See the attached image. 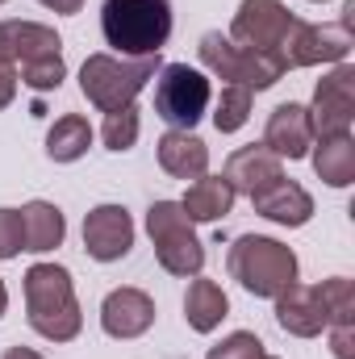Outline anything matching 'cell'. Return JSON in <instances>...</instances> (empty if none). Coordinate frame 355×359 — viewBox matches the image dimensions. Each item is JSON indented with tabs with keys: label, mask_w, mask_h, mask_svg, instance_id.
<instances>
[{
	"label": "cell",
	"mask_w": 355,
	"mask_h": 359,
	"mask_svg": "<svg viewBox=\"0 0 355 359\" xmlns=\"http://www.w3.org/2000/svg\"><path fill=\"white\" fill-rule=\"evenodd\" d=\"M322 297H326L330 326H339V322H355V284L351 280H343V276L322 280Z\"/></svg>",
	"instance_id": "4316f807"
},
{
	"label": "cell",
	"mask_w": 355,
	"mask_h": 359,
	"mask_svg": "<svg viewBox=\"0 0 355 359\" xmlns=\"http://www.w3.org/2000/svg\"><path fill=\"white\" fill-rule=\"evenodd\" d=\"M46 8H55V13H80L84 8V0H42Z\"/></svg>",
	"instance_id": "1f68e13d"
},
{
	"label": "cell",
	"mask_w": 355,
	"mask_h": 359,
	"mask_svg": "<svg viewBox=\"0 0 355 359\" xmlns=\"http://www.w3.org/2000/svg\"><path fill=\"white\" fill-rule=\"evenodd\" d=\"M63 76H67V63H63V55H42V59H34V63H25L21 67V84L34 92H51L63 84Z\"/></svg>",
	"instance_id": "484cf974"
},
{
	"label": "cell",
	"mask_w": 355,
	"mask_h": 359,
	"mask_svg": "<svg viewBox=\"0 0 355 359\" xmlns=\"http://www.w3.org/2000/svg\"><path fill=\"white\" fill-rule=\"evenodd\" d=\"M280 159L267 151L264 142L255 147H243V151H234L230 159H226V180H230V188L234 192H247V196H255L260 188H267L272 180H280Z\"/></svg>",
	"instance_id": "ac0fdd59"
},
{
	"label": "cell",
	"mask_w": 355,
	"mask_h": 359,
	"mask_svg": "<svg viewBox=\"0 0 355 359\" xmlns=\"http://www.w3.org/2000/svg\"><path fill=\"white\" fill-rule=\"evenodd\" d=\"M100 34L121 59H151L172 38V0H105Z\"/></svg>",
	"instance_id": "6da1fadb"
},
{
	"label": "cell",
	"mask_w": 355,
	"mask_h": 359,
	"mask_svg": "<svg viewBox=\"0 0 355 359\" xmlns=\"http://www.w3.org/2000/svg\"><path fill=\"white\" fill-rule=\"evenodd\" d=\"M209 76L188 67V63H168L155 76V113L172 126V130H192L205 109H209Z\"/></svg>",
	"instance_id": "52a82bcc"
},
{
	"label": "cell",
	"mask_w": 355,
	"mask_h": 359,
	"mask_svg": "<svg viewBox=\"0 0 355 359\" xmlns=\"http://www.w3.org/2000/svg\"><path fill=\"white\" fill-rule=\"evenodd\" d=\"M326 330H330L335 359H355V322H339V326H326Z\"/></svg>",
	"instance_id": "f546056e"
},
{
	"label": "cell",
	"mask_w": 355,
	"mask_h": 359,
	"mask_svg": "<svg viewBox=\"0 0 355 359\" xmlns=\"http://www.w3.org/2000/svg\"><path fill=\"white\" fill-rule=\"evenodd\" d=\"M138 130H142V121H138V109H134V104H126V109H113V113H105L100 138H105V147H109V151H130V147L138 142Z\"/></svg>",
	"instance_id": "d4e9b609"
},
{
	"label": "cell",
	"mask_w": 355,
	"mask_h": 359,
	"mask_svg": "<svg viewBox=\"0 0 355 359\" xmlns=\"http://www.w3.org/2000/svg\"><path fill=\"white\" fill-rule=\"evenodd\" d=\"M251 205H255V213L267 217V222H276V226H305L309 217H314V196L297 184V180H272L267 188H260L255 196H251Z\"/></svg>",
	"instance_id": "2e32d148"
},
{
	"label": "cell",
	"mask_w": 355,
	"mask_h": 359,
	"mask_svg": "<svg viewBox=\"0 0 355 359\" xmlns=\"http://www.w3.org/2000/svg\"><path fill=\"white\" fill-rule=\"evenodd\" d=\"M260 355H264V343H260L255 334L239 330V334L222 339L217 347H209V355H205V359H260Z\"/></svg>",
	"instance_id": "83f0119b"
},
{
	"label": "cell",
	"mask_w": 355,
	"mask_h": 359,
	"mask_svg": "<svg viewBox=\"0 0 355 359\" xmlns=\"http://www.w3.org/2000/svg\"><path fill=\"white\" fill-rule=\"evenodd\" d=\"M314 172L330 188H347L355 180V138L351 134H335V138H318L314 151Z\"/></svg>",
	"instance_id": "7402d4cb"
},
{
	"label": "cell",
	"mask_w": 355,
	"mask_h": 359,
	"mask_svg": "<svg viewBox=\"0 0 355 359\" xmlns=\"http://www.w3.org/2000/svg\"><path fill=\"white\" fill-rule=\"evenodd\" d=\"M13 96H17V72L0 63V109H8V104H13Z\"/></svg>",
	"instance_id": "4dcf8cb0"
},
{
	"label": "cell",
	"mask_w": 355,
	"mask_h": 359,
	"mask_svg": "<svg viewBox=\"0 0 355 359\" xmlns=\"http://www.w3.org/2000/svg\"><path fill=\"white\" fill-rule=\"evenodd\" d=\"M155 72H159V55H151V59L88 55L80 67V88L100 113H113V109L134 104V96L147 88V80H155Z\"/></svg>",
	"instance_id": "277c9868"
},
{
	"label": "cell",
	"mask_w": 355,
	"mask_h": 359,
	"mask_svg": "<svg viewBox=\"0 0 355 359\" xmlns=\"http://www.w3.org/2000/svg\"><path fill=\"white\" fill-rule=\"evenodd\" d=\"M0 4H4V0H0Z\"/></svg>",
	"instance_id": "d590c367"
},
{
	"label": "cell",
	"mask_w": 355,
	"mask_h": 359,
	"mask_svg": "<svg viewBox=\"0 0 355 359\" xmlns=\"http://www.w3.org/2000/svg\"><path fill=\"white\" fill-rule=\"evenodd\" d=\"M0 359H42V355H38V351H29V347H8Z\"/></svg>",
	"instance_id": "d6a6232c"
},
{
	"label": "cell",
	"mask_w": 355,
	"mask_h": 359,
	"mask_svg": "<svg viewBox=\"0 0 355 359\" xmlns=\"http://www.w3.org/2000/svg\"><path fill=\"white\" fill-rule=\"evenodd\" d=\"M25 309H29V326L51 343H72L84 326L72 271L59 264H34L25 271Z\"/></svg>",
	"instance_id": "7a4b0ae2"
},
{
	"label": "cell",
	"mask_w": 355,
	"mask_h": 359,
	"mask_svg": "<svg viewBox=\"0 0 355 359\" xmlns=\"http://www.w3.org/2000/svg\"><path fill=\"white\" fill-rule=\"evenodd\" d=\"M226 268L251 297H280L288 284H297V255L264 234H243L230 247Z\"/></svg>",
	"instance_id": "3957f363"
},
{
	"label": "cell",
	"mask_w": 355,
	"mask_h": 359,
	"mask_svg": "<svg viewBox=\"0 0 355 359\" xmlns=\"http://www.w3.org/2000/svg\"><path fill=\"white\" fill-rule=\"evenodd\" d=\"M42 55H63V42L42 21H0V63L25 67Z\"/></svg>",
	"instance_id": "5bb4252c"
},
{
	"label": "cell",
	"mask_w": 355,
	"mask_h": 359,
	"mask_svg": "<svg viewBox=\"0 0 355 359\" xmlns=\"http://www.w3.org/2000/svg\"><path fill=\"white\" fill-rule=\"evenodd\" d=\"M196 55H201V63L217 80L243 84V88H251V92L272 88L288 72V63H284L280 50H251V46H239V42H230L222 34H205L201 46H196Z\"/></svg>",
	"instance_id": "5b68a950"
},
{
	"label": "cell",
	"mask_w": 355,
	"mask_h": 359,
	"mask_svg": "<svg viewBox=\"0 0 355 359\" xmlns=\"http://www.w3.org/2000/svg\"><path fill=\"white\" fill-rule=\"evenodd\" d=\"M88 147H92V126L80 113H63L46 134V155L55 163H76V159L88 155Z\"/></svg>",
	"instance_id": "603a6c76"
},
{
	"label": "cell",
	"mask_w": 355,
	"mask_h": 359,
	"mask_svg": "<svg viewBox=\"0 0 355 359\" xmlns=\"http://www.w3.org/2000/svg\"><path fill=\"white\" fill-rule=\"evenodd\" d=\"M264 147L276 159H305L314 147V126H309V109L305 104H276L267 117Z\"/></svg>",
	"instance_id": "9a60e30c"
},
{
	"label": "cell",
	"mask_w": 355,
	"mask_h": 359,
	"mask_svg": "<svg viewBox=\"0 0 355 359\" xmlns=\"http://www.w3.org/2000/svg\"><path fill=\"white\" fill-rule=\"evenodd\" d=\"M155 151H159V168L176 180H201L209 168V147L192 130H168L155 142Z\"/></svg>",
	"instance_id": "e0dca14e"
},
{
	"label": "cell",
	"mask_w": 355,
	"mask_h": 359,
	"mask_svg": "<svg viewBox=\"0 0 355 359\" xmlns=\"http://www.w3.org/2000/svg\"><path fill=\"white\" fill-rule=\"evenodd\" d=\"M247 117H251V88H243V84H226L222 96H217V109H213V126H217V134H234V130H243Z\"/></svg>",
	"instance_id": "cb8c5ba5"
},
{
	"label": "cell",
	"mask_w": 355,
	"mask_h": 359,
	"mask_svg": "<svg viewBox=\"0 0 355 359\" xmlns=\"http://www.w3.org/2000/svg\"><path fill=\"white\" fill-rule=\"evenodd\" d=\"M134 247V222L121 205H96L84 217V251L96 264H117Z\"/></svg>",
	"instance_id": "8fae6325"
},
{
	"label": "cell",
	"mask_w": 355,
	"mask_h": 359,
	"mask_svg": "<svg viewBox=\"0 0 355 359\" xmlns=\"http://www.w3.org/2000/svg\"><path fill=\"white\" fill-rule=\"evenodd\" d=\"M260 359H276V355H267V351H264V355H260Z\"/></svg>",
	"instance_id": "e575fe53"
},
{
	"label": "cell",
	"mask_w": 355,
	"mask_h": 359,
	"mask_svg": "<svg viewBox=\"0 0 355 359\" xmlns=\"http://www.w3.org/2000/svg\"><path fill=\"white\" fill-rule=\"evenodd\" d=\"M297 17L280 4V0H243L230 25V42L251 46V50H280L288 25Z\"/></svg>",
	"instance_id": "30bf717a"
},
{
	"label": "cell",
	"mask_w": 355,
	"mask_h": 359,
	"mask_svg": "<svg viewBox=\"0 0 355 359\" xmlns=\"http://www.w3.org/2000/svg\"><path fill=\"white\" fill-rule=\"evenodd\" d=\"M67 234V222L59 213V205L51 201H29L21 209V238H25V251L42 255V251H55Z\"/></svg>",
	"instance_id": "d6986e66"
},
{
	"label": "cell",
	"mask_w": 355,
	"mask_h": 359,
	"mask_svg": "<svg viewBox=\"0 0 355 359\" xmlns=\"http://www.w3.org/2000/svg\"><path fill=\"white\" fill-rule=\"evenodd\" d=\"M100 326L109 339H138L155 326V301L142 288H113L100 305Z\"/></svg>",
	"instance_id": "4fadbf2b"
},
{
	"label": "cell",
	"mask_w": 355,
	"mask_h": 359,
	"mask_svg": "<svg viewBox=\"0 0 355 359\" xmlns=\"http://www.w3.org/2000/svg\"><path fill=\"white\" fill-rule=\"evenodd\" d=\"M226 313H230V301H226L222 284H213V280H192V284H188V297H184V318H188V326H192L196 334L217 330Z\"/></svg>",
	"instance_id": "44dd1931"
},
{
	"label": "cell",
	"mask_w": 355,
	"mask_h": 359,
	"mask_svg": "<svg viewBox=\"0 0 355 359\" xmlns=\"http://www.w3.org/2000/svg\"><path fill=\"white\" fill-rule=\"evenodd\" d=\"M351 121H355V67H335L314 92V109H309L314 138L351 134Z\"/></svg>",
	"instance_id": "9c48e42d"
},
{
	"label": "cell",
	"mask_w": 355,
	"mask_h": 359,
	"mask_svg": "<svg viewBox=\"0 0 355 359\" xmlns=\"http://www.w3.org/2000/svg\"><path fill=\"white\" fill-rule=\"evenodd\" d=\"M276 301V322L280 330L297 334V339H314L330 326V313H326V297H322V284H288Z\"/></svg>",
	"instance_id": "7c38bea8"
},
{
	"label": "cell",
	"mask_w": 355,
	"mask_h": 359,
	"mask_svg": "<svg viewBox=\"0 0 355 359\" xmlns=\"http://www.w3.org/2000/svg\"><path fill=\"white\" fill-rule=\"evenodd\" d=\"M147 230H151V243H155V255H159V268L163 271L196 276L205 268V247L192 234V222L180 209V201H155L147 209Z\"/></svg>",
	"instance_id": "8992f818"
},
{
	"label": "cell",
	"mask_w": 355,
	"mask_h": 359,
	"mask_svg": "<svg viewBox=\"0 0 355 359\" xmlns=\"http://www.w3.org/2000/svg\"><path fill=\"white\" fill-rule=\"evenodd\" d=\"M234 188L226 176H201L180 201V209L188 213V222H217L234 209Z\"/></svg>",
	"instance_id": "ffe728a7"
},
{
	"label": "cell",
	"mask_w": 355,
	"mask_h": 359,
	"mask_svg": "<svg viewBox=\"0 0 355 359\" xmlns=\"http://www.w3.org/2000/svg\"><path fill=\"white\" fill-rule=\"evenodd\" d=\"M25 251L21 238V209H0V259H17Z\"/></svg>",
	"instance_id": "f1b7e54d"
},
{
	"label": "cell",
	"mask_w": 355,
	"mask_h": 359,
	"mask_svg": "<svg viewBox=\"0 0 355 359\" xmlns=\"http://www.w3.org/2000/svg\"><path fill=\"white\" fill-rule=\"evenodd\" d=\"M351 25H343V21H326V25L293 21L280 42V55L288 67H318V63H343L351 55Z\"/></svg>",
	"instance_id": "ba28073f"
},
{
	"label": "cell",
	"mask_w": 355,
	"mask_h": 359,
	"mask_svg": "<svg viewBox=\"0 0 355 359\" xmlns=\"http://www.w3.org/2000/svg\"><path fill=\"white\" fill-rule=\"evenodd\" d=\"M4 309H8V288H4V280H0V318H4Z\"/></svg>",
	"instance_id": "836d02e7"
}]
</instances>
